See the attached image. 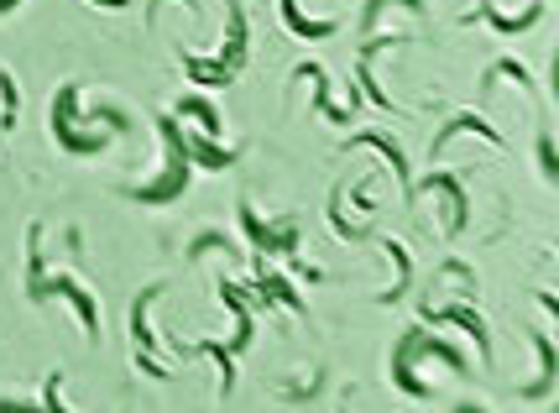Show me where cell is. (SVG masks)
<instances>
[{
  "label": "cell",
  "instance_id": "cell-1",
  "mask_svg": "<svg viewBox=\"0 0 559 413\" xmlns=\"http://www.w3.org/2000/svg\"><path fill=\"white\" fill-rule=\"evenodd\" d=\"M162 142H168V173H162L157 183H147V189H136V199L142 204H168L183 194V183H189V152H183V126L173 116H162Z\"/></svg>",
  "mask_w": 559,
  "mask_h": 413
},
{
  "label": "cell",
  "instance_id": "cell-2",
  "mask_svg": "<svg viewBox=\"0 0 559 413\" xmlns=\"http://www.w3.org/2000/svg\"><path fill=\"white\" fill-rule=\"evenodd\" d=\"M32 293H37V298H68V304L79 309V319H84V335L100 340V304H95V298H89L74 278H32Z\"/></svg>",
  "mask_w": 559,
  "mask_h": 413
},
{
  "label": "cell",
  "instance_id": "cell-3",
  "mask_svg": "<svg viewBox=\"0 0 559 413\" xmlns=\"http://www.w3.org/2000/svg\"><path fill=\"white\" fill-rule=\"evenodd\" d=\"M74 105H79V89L68 84L63 95H58V105H53V136H58L68 152H100L105 136H79V131H74Z\"/></svg>",
  "mask_w": 559,
  "mask_h": 413
},
{
  "label": "cell",
  "instance_id": "cell-4",
  "mask_svg": "<svg viewBox=\"0 0 559 413\" xmlns=\"http://www.w3.org/2000/svg\"><path fill=\"white\" fill-rule=\"evenodd\" d=\"M277 6H283V21H288L293 37H330L335 32V21H309L304 11H298V0H277Z\"/></svg>",
  "mask_w": 559,
  "mask_h": 413
},
{
  "label": "cell",
  "instance_id": "cell-5",
  "mask_svg": "<svg viewBox=\"0 0 559 413\" xmlns=\"http://www.w3.org/2000/svg\"><path fill=\"white\" fill-rule=\"evenodd\" d=\"M460 131H481V136H486V142H502V136H497L492 126H486L481 116H455V121H450L445 131H439V136H434V147H429V152H445V142H450V136H460Z\"/></svg>",
  "mask_w": 559,
  "mask_h": 413
},
{
  "label": "cell",
  "instance_id": "cell-6",
  "mask_svg": "<svg viewBox=\"0 0 559 413\" xmlns=\"http://www.w3.org/2000/svg\"><path fill=\"white\" fill-rule=\"evenodd\" d=\"M183 152H189V163H204V168H230L236 163V152H220L209 142H194V136H183Z\"/></svg>",
  "mask_w": 559,
  "mask_h": 413
},
{
  "label": "cell",
  "instance_id": "cell-7",
  "mask_svg": "<svg viewBox=\"0 0 559 413\" xmlns=\"http://www.w3.org/2000/svg\"><path fill=\"white\" fill-rule=\"evenodd\" d=\"M178 116H189V121H199V131H204V136H220V131H225V126H220V116H215V110H209L204 100H194V95H189V100H178Z\"/></svg>",
  "mask_w": 559,
  "mask_h": 413
},
{
  "label": "cell",
  "instance_id": "cell-8",
  "mask_svg": "<svg viewBox=\"0 0 559 413\" xmlns=\"http://www.w3.org/2000/svg\"><path fill=\"white\" fill-rule=\"evenodd\" d=\"M356 142H361V147H377V152L387 157V163H392V173H398V178H408V163H403V147H398V142H387V136H377V131L356 136Z\"/></svg>",
  "mask_w": 559,
  "mask_h": 413
},
{
  "label": "cell",
  "instance_id": "cell-9",
  "mask_svg": "<svg viewBox=\"0 0 559 413\" xmlns=\"http://www.w3.org/2000/svg\"><path fill=\"white\" fill-rule=\"evenodd\" d=\"M147 309H152V293H142V304L131 309V335H136V351H152L157 335L147 330Z\"/></svg>",
  "mask_w": 559,
  "mask_h": 413
},
{
  "label": "cell",
  "instance_id": "cell-10",
  "mask_svg": "<svg viewBox=\"0 0 559 413\" xmlns=\"http://www.w3.org/2000/svg\"><path fill=\"white\" fill-rule=\"evenodd\" d=\"M434 325H465V330L481 340V351H486V325H481L471 309H439V314H434Z\"/></svg>",
  "mask_w": 559,
  "mask_h": 413
},
{
  "label": "cell",
  "instance_id": "cell-11",
  "mask_svg": "<svg viewBox=\"0 0 559 413\" xmlns=\"http://www.w3.org/2000/svg\"><path fill=\"white\" fill-rule=\"evenodd\" d=\"M58 387H63V372L48 377V393H42V413H68V408L58 403Z\"/></svg>",
  "mask_w": 559,
  "mask_h": 413
},
{
  "label": "cell",
  "instance_id": "cell-12",
  "mask_svg": "<svg viewBox=\"0 0 559 413\" xmlns=\"http://www.w3.org/2000/svg\"><path fill=\"white\" fill-rule=\"evenodd\" d=\"M382 6H387V0H371V6H366V16H377ZM398 6H413V11H418V6H424V0H398Z\"/></svg>",
  "mask_w": 559,
  "mask_h": 413
},
{
  "label": "cell",
  "instance_id": "cell-13",
  "mask_svg": "<svg viewBox=\"0 0 559 413\" xmlns=\"http://www.w3.org/2000/svg\"><path fill=\"white\" fill-rule=\"evenodd\" d=\"M0 413H37V408H27V403H0Z\"/></svg>",
  "mask_w": 559,
  "mask_h": 413
},
{
  "label": "cell",
  "instance_id": "cell-14",
  "mask_svg": "<svg viewBox=\"0 0 559 413\" xmlns=\"http://www.w3.org/2000/svg\"><path fill=\"white\" fill-rule=\"evenodd\" d=\"M95 6H110V11H121V6H131V0H95Z\"/></svg>",
  "mask_w": 559,
  "mask_h": 413
},
{
  "label": "cell",
  "instance_id": "cell-15",
  "mask_svg": "<svg viewBox=\"0 0 559 413\" xmlns=\"http://www.w3.org/2000/svg\"><path fill=\"white\" fill-rule=\"evenodd\" d=\"M11 6H21V0H0V11H11Z\"/></svg>",
  "mask_w": 559,
  "mask_h": 413
}]
</instances>
